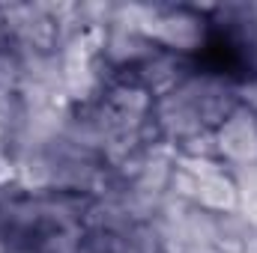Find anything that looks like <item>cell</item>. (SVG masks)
<instances>
[{
    "label": "cell",
    "mask_w": 257,
    "mask_h": 253,
    "mask_svg": "<svg viewBox=\"0 0 257 253\" xmlns=\"http://www.w3.org/2000/svg\"><path fill=\"white\" fill-rule=\"evenodd\" d=\"M218 158L227 170L257 164V116L245 108H236L215 128Z\"/></svg>",
    "instance_id": "1"
}]
</instances>
